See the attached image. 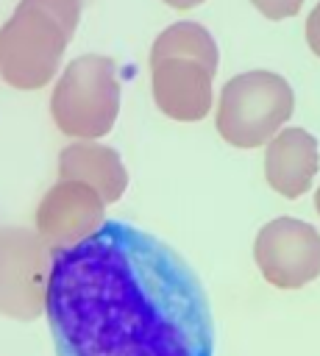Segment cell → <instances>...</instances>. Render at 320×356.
<instances>
[{"label":"cell","instance_id":"cell-1","mask_svg":"<svg viewBox=\"0 0 320 356\" xmlns=\"http://www.w3.org/2000/svg\"><path fill=\"white\" fill-rule=\"evenodd\" d=\"M56 356H211L209 300L161 239L111 220L53 250L45 306Z\"/></svg>","mask_w":320,"mask_h":356},{"label":"cell","instance_id":"cell-2","mask_svg":"<svg viewBox=\"0 0 320 356\" xmlns=\"http://www.w3.org/2000/svg\"><path fill=\"white\" fill-rule=\"evenodd\" d=\"M217 72V44L198 22H173L150 47V83L159 111L195 122L211 108V78Z\"/></svg>","mask_w":320,"mask_h":356},{"label":"cell","instance_id":"cell-3","mask_svg":"<svg viewBox=\"0 0 320 356\" xmlns=\"http://www.w3.org/2000/svg\"><path fill=\"white\" fill-rule=\"evenodd\" d=\"M81 0H19L0 28V75L14 89H39L53 81L67 42L75 33Z\"/></svg>","mask_w":320,"mask_h":356},{"label":"cell","instance_id":"cell-4","mask_svg":"<svg viewBox=\"0 0 320 356\" xmlns=\"http://www.w3.org/2000/svg\"><path fill=\"white\" fill-rule=\"evenodd\" d=\"M120 111L117 67L106 56L72 58L50 97V114L61 134L72 139H100L111 131Z\"/></svg>","mask_w":320,"mask_h":356},{"label":"cell","instance_id":"cell-5","mask_svg":"<svg viewBox=\"0 0 320 356\" xmlns=\"http://www.w3.org/2000/svg\"><path fill=\"white\" fill-rule=\"evenodd\" d=\"M295 106L289 83L267 70L234 75L217 103V131L234 147L267 145L289 120Z\"/></svg>","mask_w":320,"mask_h":356},{"label":"cell","instance_id":"cell-6","mask_svg":"<svg viewBox=\"0 0 320 356\" xmlns=\"http://www.w3.org/2000/svg\"><path fill=\"white\" fill-rule=\"evenodd\" d=\"M53 248L31 228H0V314L36 320L47 306Z\"/></svg>","mask_w":320,"mask_h":356},{"label":"cell","instance_id":"cell-7","mask_svg":"<svg viewBox=\"0 0 320 356\" xmlns=\"http://www.w3.org/2000/svg\"><path fill=\"white\" fill-rule=\"evenodd\" d=\"M253 256L267 284L298 289L320 275V234L303 220L275 217L259 231Z\"/></svg>","mask_w":320,"mask_h":356},{"label":"cell","instance_id":"cell-8","mask_svg":"<svg viewBox=\"0 0 320 356\" xmlns=\"http://www.w3.org/2000/svg\"><path fill=\"white\" fill-rule=\"evenodd\" d=\"M106 222L103 197L81 181L53 184L36 209V234L53 248H72L89 239Z\"/></svg>","mask_w":320,"mask_h":356},{"label":"cell","instance_id":"cell-9","mask_svg":"<svg viewBox=\"0 0 320 356\" xmlns=\"http://www.w3.org/2000/svg\"><path fill=\"white\" fill-rule=\"evenodd\" d=\"M317 172V139L303 128L278 131L264 150V178L284 197L309 192Z\"/></svg>","mask_w":320,"mask_h":356},{"label":"cell","instance_id":"cell-10","mask_svg":"<svg viewBox=\"0 0 320 356\" xmlns=\"http://www.w3.org/2000/svg\"><path fill=\"white\" fill-rule=\"evenodd\" d=\"M58 175L64 181H81L92 186L103 203H114L122 197L128 186V172L117 156V150L97 142H75L67 145L58 156Z\"/></svg>","mask_w":320,"mask_h":356},{"label":"cell","instance_id":"cell-11","mask_svg":"<svg viewBox=\"0 0 320 356\" xmlns=\"http://www.w3.org/2000/svg\"><path fill=\"white\" fill-rule=\"evenodd\" d=\"M267 19H284L301 11L303 0H250Z\"/></svg>","mask_w":320,"mask_h":356},{"label":"cell","instance_id":"cell-12","mask_svg":"<svg viewBox=\"0 0 320 356\" xmlns=\"http://www.w3.org/2000/svg\"><path fill=\"white\" fill-rule=\"evenodd\" d=\"M306 42H309L312 53L320 58V3L312 8V14L306 19Z\"/></svg>","mask_w":320,"mask_h":356},{"label":"cell","instance_id":"cell-13","mask_svg":"<svg viewBox=\"0 0 320 356\" xmlns=\"http://www.w3.org/2000/svg\"><path fill=\"white\" fill-rule=\"evenodd\" d=\"M167 6H173V8H192V6H198V3H203V0H164Z\"/></svg>","mask_w":320,"mask_h":356},{"label":"cell","instance_id":"cell-14","mask_svg":"<svg viewBox=\"0 0 320 356\" xmlns=\"http://www.w3.org/2000/svg\"><path fill=\"white\" fill-rule=\"evenodd\" d=\"M314 209H317V214H320V189H317V195H314Z\"/></svg>","mask_w":320,"mask_h":356}]
</instances>
